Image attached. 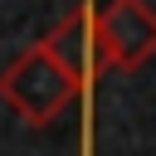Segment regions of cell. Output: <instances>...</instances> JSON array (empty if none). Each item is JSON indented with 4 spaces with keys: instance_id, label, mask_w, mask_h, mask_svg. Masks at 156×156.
Masks as SVG:
<instances>
[{
    "instance_id": "3957f363",
    "label": "cell",
    "mask_w": 156,
    "mask_h": 156,
    "mask_svg": "<svg viewBox=\"0 0 156 156\" xmlns=\"http://www.w3.org/2000/svg\"><path fill=\"white\" fill-rule=\"evenodd\" d=\"M102 44L112 68H141L146 58H156V10L146 0H107Z\"/></svg>"
},
{
    "instance_id": "6da1fadb",
    "label": "cell",
    "mask_w": 156,
    "mask_h": 156,
    "mask_svg": "<svg viewBox=\"0 0 156 156\" xmlns=\"http://www.w3.org/2000/svg\"><path fill=\"white\" fill-rule=\"evenodd\" d=\"M78 93H83L78 78L44 49V39H39L34 49H24V54L0 73V102H5L15 117H24L29 127L54 122Z\"/></svg>"
},
{
    "instance_id": "7a4b0ae2",
    "label": "cell",
    "mask_w": 156,
    "mask_h": 156,
    "mask_svg": "<svg viewBox=\"0 0 156 156\" xmlns=\"http://www.w3.org/2000/svg\"><path fill=\"white\" fill-rule=\"evenodd\" d=\"M44 49H49V54L78 78V88L88 93L102 73H112V63H107V44H102V5L78 0V5L49 29Z\"/></svg>"
}]
</instances>
